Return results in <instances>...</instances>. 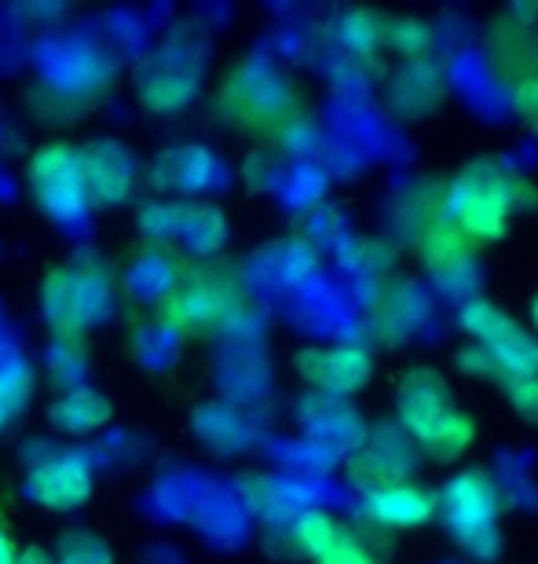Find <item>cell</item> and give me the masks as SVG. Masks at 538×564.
I'll return each mask as SVG.
<instances>
[{
	"label": "cell",
	"instance_id": "20",
	"mask_svg": "<svg viewBox=\"0 0 538 564\" xmlns=\"http://www.w3.org/2000/svg\"><path fill=\"white\" fill-rule=\"evenodd\" d=\"M55 564H114L110 546L96 532H63L55 543Z\"/></svg>",
	"mask_w": 538,
	"mask_h": 564
},
{
	"label": "cell",
	"instance_id": "25",
	"mask_svg": "<svg viewBox=\"0 0 538 564\" xmlns=\"http://www.w3.org/2000/svg\"><path fill=\"white\" fill-rule=\"evenodd\" d=\"M531 315H535V326H538V297H535V308H531Z\"/></svg>",
	"mask_w": 538,
	"mask_h": 564
},
{
	"label": "cell",
	"instance_id": "6",
	"mask_svg": "<svg viewBox=\"0 0 538 564\" xmlns=\"http://www.w3.org/2000/svg\"><path fill=\"white\" fill-rule=\"evenodd\" d=\"M443 521L473 557H495L498 550V491L487 473L469 469L447 484L440 495Z\"/></svg>",
	"mask_w": 538,
	"mask_h": 564
},
{
	"label": "cell",
	"instance_id": "13",
	"mask_svg": "<svg viewBox=\"0 0 538 564\" xmlns=\"http://www.w3.org/2000/svg\"><path fill=\"white\" fill-rule=\"evenodd\" d=\"M297 543L316 564H374L370 550L333 517L311 510L297 521Z\"/></svg>",
	"mask_w": 538,
	"mask_h": 564
},
{
	"label": "cell",
	"instance_id": "16",
	"mask_svg": "<svg viewBox=\"0 0 538 564\" xmlns=\"http://www.w3.org/2000/svg\"><path fill=\"white\" fill-rule=\"evenodd\" d=\"M209 169L212 162L206 158L201 147H176V151L162 154L154 165V184L158 187H176V191H195L209 184Z\"/></svg>",
	"mask_w": 538,
	"mask_h": 564
},
{
	"label": "cell",
	"instance_id": "9",
	"mask_svg": "<svg viewBox=\"0 0 538 564\" xmlns=\"http://www.w3.org/2000/svg\"><path fill=\"white\" fill-rule=\"evenodd\" d=\"M140 228L147 239L179 242L195 253H212L228 235L220 209L190 206V202H147L140 209Z\"/></svg>",
	"mask_w": 538,
	"mask_h": 564
},
{
	"label": "cell",
	"instance_id": "2",
	"mask_svg": "<svg viewBox=\"0 0 538 564\" xmlns=\"http://www.w3.org/2000/svg\"><path fill=\"white\" fill-rule=\"evenodd\" d=\"M242 293L223 268L198 264L176 272L165 286L162 319L179 334H217L239 319Z\"/></svg>",
	"mask_w": 538,
	"mask_h": 564
},
{
	"label": "cell",
	"instance_id": "8",
	"mask_svg": "<svg viewBox=\"0 0 538 564\" xmlns=\"http://www.w3.org/2000/svg\"><path fill=\"white\" fill-rule=\"evenodd\" d=\"M198 74L201 66L195 59V52L184 41L162 44L158 52L147 55L136 70V96L143 107L158 110V115H173L184 110L198 93Z\"/></svg>",
	"mask_w": 538,
	"mask_h": 564
},
{
	"label": "cell",
	"instance_id": "19",
	"mask_svg": "<svg viewBox=\"0 0 538 564\" xmlns=\"http://www.w3.org/2000/svg\"><path fill=\"white\" fill-rule=\"evenodd\" d=\"M30 392H33V370L19 356L4 359L0 364V429H8L19 419Z\"/></svg>",
	"mask_w": 538,
	"mask_h": 564
},
{
	"label": "cell",
	"instance_id": "5",
	"mask_svg": "<svg viewBox=\"0 0 538 564\" xmlns=\"http://www.w3.org/2000/svg\"><path fill=\"white\" fill-rule=\"evenodd\" d=\"M110 312V282L92 264H70L44 282V319L59 341H77Z\"/></svg>",
	"mask_w": 538,
	"mask_h": 564
},
{
	"label": "cell",
	"instance_id": "21",
	"mask_svg": "<svg viewBox=\"0 0 538 564\" xmlns=\"http://www.w3.org/2000/svg\"><path fill=\"white\" fill-rule=\"evenodd\" d=\"M513 408H517L524 419H531L538 425V375L513 386Z\"/></svg>",
	"mask_w": 538,
	"mask_h": 564
},
{
	"label": "cell",
	"instance_id": "3",
	"mask_svg": "<svg viewBox=\"0 0 538 564\" xmlns=\"http://www.w3.org/2000/svg\"><path fill=\"white\" fill-rule=\"evenodd\" d=\"M524 195L535 198L528 180L502 162H476L454 184V217L458 228L476 239H498L513 213L520 209Z\"/></svg>",
	"mask_w": 538,
	"mask_h": 564
},
{
	"label": "cell",
	"instance_id": "18",
	"mask_svg": "<svg viewBox=\"0 0 538 564\" xmlns=\"http://www.w3.org/2000/svg\"><path fill=\"white\" fill-rule=\"evenodd\" d=\"M48 77L55 85H63V93H88L107 77V66L92 52L63 48V55H55L48 63Z\"/></svg>",
	"mask_w": 538,
	"mask_h": 564
},
{
	"label": "cell",
	"instance_id": "15",
	"mask_svg": "<svg viewBox=\"0 0 538 564\" xmlns=\"http://www.w3.org/2000/svg\"><path fill=\"white\" fill-rule=\"evenodd\" d=\"M370 517H374L377 524H388V528H421L429 517L436 513V499L432 491L425 488H414V484H388V488H377L370 491Z\"/></svg>",
	"mask_w": 538,
	"mask_h": 564
},
{
	"label": "cell",
	"instance_id": "24",
	"mask_svg": "<svg viewBox=\"0 0 538 564\" xmlns=\"http://www.w3.org/2000/svg\"><path fill=\"white\" fill-rule=\"evenodd\" d=\"M19 564H55L48 550H41V546H30L26 554L19 557Z\"/></svg>",
	"mask_w": 538,
	"mask_h": 564
},
{
	"label": "cell",
	"instance_id": "7",
	"mask_svg": "<svg viewBox=\"0 0 538 564\" xmlns=\"http://www.w3.org/2000/svg\"><path fill=\"white\" fill-rule=\"evenodd\" d=\"M30 191L41 202V209L48 217L70 224L81 220L88 213V195H85V176L81 162H77V147L66 143H48L30 158Z\"/></svg>",
	"mask_w": 538,
	"mask_h": 564
},
{
	"label": "cell",
	"instance_id": "12",
	"mask_svg": "<svg viewBox=\"0 0 538 564\" xmlns=\"http://www.w3.org/2000/svg\"><path fill=\"white\" fill-rule=\"evenodd\" d=\"M228 107L250 126H278L289 115V85L275 66L245 63L228 85Z\"/></svg>",
	"mask_w": 538,
	"mask_h": 564
},
{
	"label": "cell",
	"instance_id": "17",
	"mask_svg": "<svg viewBox=\"0 0 538 564\" xmlns=\"http://www.w3.org/2000/svg\"><path fill=\"white\" fill-rule=\"evenodd\" d=\"M48 419L63 433H92V429H99L110 419V403L96 389H74L55 403Z\"/></svg>",
	"mask_w": 538,
	"mask_h": 564
},
{
	"label": "cell",
	"instance_id": "23",
	"mask_svg": "<svg viewBox=\"0 0 538 564\" xmlns=\"http://www.w3.org/2000/svg\"><path fill=\"white\" fill-rule=\"evenodd\" d=\"M0 564H19V550L11 543V535L4 532V524H0Z\"/></svg>",
	"mask_w": 538,
	"mask_h": 564
},
{
	"label": "cell",
	"instance_id": "14",
	"mask_svg": "<svg viewBox=\"0 0 538 564\" xmlns=\"http://www.w3.org/2000/svg\"><path fill=\"white\" fill-rule=\"evenodd\" d=\"M297 370L327 392H355L370 378V356L359 348H311L297 356Z\"/></svg>",
	"mask_w": 538,
	"mask_h": 564
},
{
	"label": "cell",
	"instance_id": "22",
	"mask_svg": "<svg viewBox=\"0 0 538 564\" xmlns=\"http://www.w3.org/2000/svg\"><path fill=\"white\" fill-rule=\"evenodd\" d=\"M517 104H520V110H524V118H528L531 126L538 129V82H535V85H520Z\"/></svg>",
	"mask_w": 538,
	"mask_h": 564
},
{
	"label": "cell",
	"instance_id": "4",
	"mask_svg": "<svg viewBox=\"0 0 538 564\" xmlns=\"http://www.w3.org/2000/svg\"><path fill=\"white\" fill-rule=\"evenodd\" d=\"M399 419L432 458H454L473 436V422L458 411L436 370H414L399 389Z\"/></svg>",
	"mask_w": 538,
	"mask_h": 564
},
{
	"label": "cell",
	"instance_id": "11",
	"mask_svg": "<svg viewBox=\"0 0 538 564\" xmlns=\"http://www.w3.org/2000/svg\"><path fill=\"white\" fill-rule=\"evenodd\" d=\"M26 495L44 510H77L92 499V469L81 455L52 451L30 466Z\"/></svg>",
	"mask_w": 538,
	"mask_h": 564
},
{
	"label": "cell",
	"instance_id": "1",
	"mask_svg": "<svg viewBox=\"0 0 538 564\" xmlns=\"http://www.w3.org/2000/svg\"><path fill=\"white\" fill-rule=\"evenodd\" d=\"M465 330L476 337V345L469 348L462 364L476 375L502 378L509 386H520L538 375V341L509 319L498 304L491 301H473L462 312Z\"/></svg>",
	"mask_w": 538,
	"mask_h": 564
},
{
	"label": "cell",
	"instance_id": "10",
	"mask_svg": "<svg viewBox=\"0 0 538 564\" xmlns=\"http://www.w3.org/2000/svg\"><path fill=\"white\" fill-rule=\"evenodd\" d=\"M77 162H81L88 206L114 209L136 195L140 162L125 143H118V140L85 143V147H77Z\"/></svg>",
	"mask_w": 538,
	"mask_h": 564
}]
</instances>
